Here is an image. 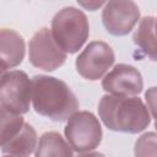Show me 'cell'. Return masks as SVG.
I'll use <instances>...</instances> for the list:
<instances>
[{
	"label": "cell",
	"instance_id": "21",
	"mask_svg": "<svg viewBox=\"0 0 157 157\" xmlns=\"http://www.w3.org/2000/svg\"><path fill=\"white\" fill-rule=\"evenodd\" d=\"M156 128H157V123H156Z\"/></svg>",
	"mask_w": 157,
	"mask_h": 157
},
{
	"label": "cell",
	"instance_id": "20",
	"mask_svg": "<svg viewBox=\"0 0 157 157\" xmlns=\"http://www.w3.org/2000/svg\"><path fill=\"white\" fill-rule=\"evenodd\" d=\"M4 157H13V156H4Z\"/></svg>",
	"mask_w": 157,
	"mask_h": 157
},
{
	"label": "cell",
	"instance_id": "8",
	"mask_svg": "<svg viewBox=\"0 0 157 157\" xmlns=\"http://www.w3.org/2000/svg\"><path fill=\"white\" fill-rule=\"evenodd\" d=\"M140 18L139 6L131 0H112L105 2L102 22L113 36L128 34Z\"/></svg>",
	"mask_w": 157,
	"mask_h": 157
},
{
	"label": "cell",
	"instance_id": "6",
	"mask_svg": "<svg viewBox=\"0 0 157 157\" xmlns=\"http://www.w3.org/2000/svg\"><path fill=\"white\" fill-rule=\"evenodd\" d=\"M28 58L33 66L44 71L60 67L66 60V53L55 42L49 28L37 31L28 43Z\"/></svg>",
	"mask_w": 157,
	"mask_h": 157
},
{
	"label": "cell",
	"instance_id": "19",
	"mask_svg": "<svg viewBox=\"0 0 157 157\" xmlns=\"http://www.w3.org/2000/svg\"><path fill=\"white\" fill-rule=\"evenodd\" d=\"M155 29H156V36H157V18H155Z\"/></svg>",
	"mask_w": 157,
	"mask_h": 157
},
{
	"label": "cell",
	"instance_id": "14",
	"mask_svg": "<svg viewBox=\"0 0 157 157\" xmlns=\"http://www.w3.org/2000/svg\"><path fill=\"white\" fill-rule=\"evenodd\" d=\"M25 121L20 114L6 110L1 107L0 109V141L1 145L11 140L23 128Z\"/></svg>",
	"mask_w": 157,
	"mask_h": 157
},
{
	"label": "cell",
	"instance_id": "2",
	"mask_svg": "<svg viewBox=\"0 0 157 157\" xmlns=\"http://www.w3.org/2000/svg\"><path fill=\"white\" fill-rule=\"evenodd\" d=\"M98 113L104 125L113 131L137 134L151 121L148 110L139 97L105 94L99 101Z\"/></svg>",
	"mask_w": 157,
	"mask_h": 157
},
{
	"label": "cell",
	"instance_id": "12",
	"mask_svg": "<svg viewBox=\"0 0 157 157\" xmlns=\"http://www.w3.org/2000/svg\"><path fill=\"white\" fill-rule=\"evenodd\" d=\"M132 39L146 56L153 61H157V36L155 29V17H144L140 21L137 29L134 32Z\"/></svg>",
	"mask_w": 157,
	"mask_h": 157
},
{
	"label": "cell",
	"instance_id": "1",
	"mask_svg": "<svg viewBox=\"0 0 157 157\" xmlns=\"http://www.w3.org/2000/svg\"><path fill=\"white\" fill-rule=\"evenodd\" d=\"M32 82V104L34 110L54 121L69 120L78 108V101L69 86L55 77L36 75Z\"/></svg>",
	"mask_w": 157,
	"mask_h": 157
},
{
	"label": "cell",
	"instance_id": "18",
	"mask_svg": "<svg viewBox=\"0 0 157 157\" xmlns=\"http://www.w3.org/2000/svg\"><path fill=\"white\" fill-rule=\"evenodd\" d=\"M77 157H104V156L99 152H83L82 155H80Z\"/></svg>",
	"mask_w": 157,
	"mask_h": 157
},
{
	"label": "cell",
	"instance_id": "3",
	"mask_svg": "<svg viewBox=\"0 0 157 157\" xmlns=\"http://www.w3.org/2000/svg\"><path fill=\"white\" fill-rule=\"evenodd\" d=\"M90 33L86 15L74 7L61 9L52 20V34L65 53H76L86 42Z\"/></svg>",
	"mask_w": 157,
	"mask_h": 157
},
{
	"label": "cell",
	"instance_id": "16",
	"mask_svg": "<svg viewBox=\"0 0 157 157\" xmlns=\"http://www.w3.org/2000/svg\"><path fill=\"white\" fill-rule=\"evenodd\" d=\"M145 98L147 102V107H148L152 117L155 118V120L157 123V87L148 88L145 93Z\"/></svg>",
	"mask_w": 157,
	"mask_h": 157
},
{
	"label": "cell",
	"instance_id": "4",
	"mask_svg": "<svg viewBox=\"0 0 157 157\" xmlns=\"http://www.w3.org/2000/svg\"><path fill=\"white\" fill-rule=\"evenodd\" d=\"M65 137L75 151L90 152L101 144L102 128L98 119L91 112H76L67 120Z\"/></svg>",
	"mask_w": 157,
	"mask_h": 157
},
{
	"label": "cell",
	"instance_id": "17",
	"mask_svg": "<svg viewBox=\"0 0 157 157\" xmlns=\"http://www.w3.org/2000/svg\"><path fill=\"white\" fill-rule=\"evenodd\" d=\"M80 5H82L83 7H86V9L91 10V11H93V10H96L97 7H99V6L104 5V1H88V2L80 1Z\"/></svg>",
	"mask_w": 157,
	"mask_h": 157
},
{
	"label": "cell",
	"instance_id": "10",
	"mask_svg": "<svg viewBox=\"0 0 157 157\" xmlns=\"http://www.w3.org/2000/svg\"><path fill=\"white\" fill-rule=\"evenodd\" d=\"M25 56V40L13 29L2 28L0 31V71L5 74L6 70L21 64Z\"/></svg>",
	"mask_w": 157,
	"mask_h": 157
},
{
	"label": "cell",
	"instance_id": "7",
	"mask_svg": "<svg viewBox=\"0 0 157 157\" xmlns=\"http://www.w3.org/2000/svg\"><path fill=\"white\" fill-rule=\"evenodd\" d=\"M114 63V52L109 44L102 40L91 42L76 58L77 72L87 80L101 78Z\"/></svg>",
	"mask_w": 157,
	"mask_h": 157
},
{
	"label": "cell",
	"instance_id": "9",
	"mask_svg": "<svg viewBox=\"0 0 157 157\" xmlns=\"http://www.w3.org/2000/svg\"><path fill=\"white\" fill-rule=\"evenodd\" d=\"M102 87L110 94L129 97L141 93L144 81L140 71L136 67L128 64H118L104 76Z\"/></svg>",
	"mask_w": 157,
	"mask_h": 157
},
{
	"label": "cell",
	"instance_id": "13",
	"mask_svg": "<svg viewBox=\"0 0 157 157\" xmlns=\"http://www.w3.org/2000/svg\"><path fill=\"white\" fill-rule=\"evenodd\" d=\"M36 157H72V148L60 134L50 131L39 137Z\"/></svg>",
	"mask_w": 157,
	"mask_h": 157
},
{
	"label": "cell",
	"instance_id": "5",
	"mask_svg": "<svg viewBox=\"0 0 157 157\" xmlns=\"http://www.w3.org/2000/svg\"><path fill=\"white\" fill-rule=\"evenodd\" d=\"M32 101V82L26 72L13 70L1 74L0 103L1 107L16 114L27 113Z\"/></svg>",
	"mask_w": 157,
	"mask_h": 157
},
{
	"label": "cell",
	"instance_id": "11",
	"mask_svg": "<svg viewBox=\"0 0 157 157\" xmlns=\"http://www.w3.org/2000/svg\"><path fill=\"white\" fill-rule=\"evenodd\" d=\"M36 144V130L29 124L25 123L23 128L20 130L18 134H16L11 140L1 145V151L13 157H27L34 151Z\"/></svg>",
	"mask_w": 157,
	"mask_h": 157
},
{
	"label": "cell",
	"instance_id": "15",
	"mask_svg": "<svg viewBox=\"0 0 157 157\" xmlns=\"http://www.w3.org/2000/svg\"><path fill=\"white\" fill-rule=\"evenodd\" d=\"M135 157H157V134L145 132L135 142Z\"/></svg>",
	"mask_w": 157,
	"mask_h": 157
}]
</instances>
